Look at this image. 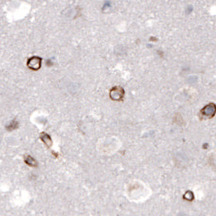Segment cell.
<instances>
[{
	"label": "cell",
	"mask_w": 216,
	"mask_h": 216,
	"mask_svg": "<svg viewBox=\"0 0 216 216\" xmlns=\"http://www.w3.org/2000/svg\"><path fill=\"white\" fill-rule=\"evenodd\" d=\"M124 96V90L120 86H115L110 91V97L112 100L119 101L122 100Z\"/></svg>",
	"instance_id": "obj_1"
},
{
	"label": "cell",
	"mask_w": 216,
	"mask_h": 216,
	"mask_svg": "<svg viewBox=\"0 0 216 216\" xmlns=\"http://www.w3.org/2000/svg\"><path fill=\"white\" fill-rule=\"evenodd\" d=\"M216 111L215 105L214 103H210L208 105H206L205 107H203L201 111V114L205 116V117H208L211 118L215 115Z\"/></svg>",
	"instance_id": "obj_2"
},
{
	"label": "cell",
	"mask_w": 216,
	"mask_h": 216,
	"mask_svg": "<svg viewBox=\"0 0 216 216\" xmlns=\"http://www.w3.org/2000/svg\"><path fill=\"white\" fill-rule=\"evenodd\" d=\"M27 65L30 69L37 71L41 68V59L38 56H34L30 59H28V62H27Z\"/></svg>",
	"instance_id": "obj_3"
},
{
	"label": "cell",
	"mask_w": 216,
	"mask_h": 216,
	"mask_svg": "<svg viewBox=\"0 0 216 216\" xmlns=\"http://www.w3.org/2000/svg\"><path fill=\"white\" fill-rule=\"evenodd\" d=\"M41 141L44 142L47 146H51V145H52V141H51V136H49L48 134L42 133L41 135Z\"/></svg>",
	"instance_id": "obj_4"
},
{
	"label": "cell",
	"mask_w": 216,
	"mask_h": 216,
	"mask_svg": "<svg viewBox=\"0 0 216 216\" xmlns=\"http://www.w3.org/2000/svg\"><path fill=\"white\" fill-rule=\"evenodd\" d=\"M17 126H18V124H17L16 121H11V124H9L7 125V128L9 129V130H13V129H16L17 128Z\"/></svg>",
	"instance_id": "obj_5"
},
{
	"label": "cell",
	"mask_w": 216,
	"mask_h": 216,
	"mask_svg": "<svg viewBox=\"0 0 216 216\" xmlns=\"http://www.w3.org/2000/svg\"><path fill=\"white\" fill-rule=\"evenodd\" d=\"M25 162H26L28 164L32 165V166H33V165H35V163H36V162L34 160V159H33V158H31L30 156H27V158H26V159H25Z\"/></svg>",
	"instance_id": "obj_6"
}]
</instances>
